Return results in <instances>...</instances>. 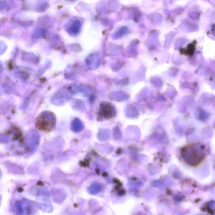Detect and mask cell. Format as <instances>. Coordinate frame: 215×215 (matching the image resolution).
I'll list each match as a JSON object with an SVG mask.
<instances>
[{"label": "cell", "mask_w": 215, "mask_h": 215, "mask_svg": "<svg viewBox=\"0 0 215 215\" xmlns=\"http://www.w3.org/2000/svg\"><path fill=\"white\" fill-rule=\"evenodd\" d=\"M116 112L114 108L111 103H103L100 106L98 119L99 121L108 120L115 116Z\"/></svg>", "instance_id": "3957f363"}, {"label": "cell", "mask_w": 215, "mask_h": 215, "mask_svg": "<svg viewBox=\"0 0 215 215\" xmlns=\"http://www.w3.org/2000/svg\"><path fill=\"white\" fill-rule=\"evenodd\" d=\"M21 1H24V0H21Z\"/></svg>", "instance_id": "8992f818"}, {"label": "cell", "mask_w": 215, "mask_h": 215, "mask_svg": "<svg viewBox=\"0 0 215 215\" xmlns=\"http://www.w3.org/2000/svg\"><path fill=\"white\" fill-rule=\"evenodd\" d=\"M56 116L52 112L45 111L41 112L35 118V125L39 130L50 132L54 130L56 127Z\"/></svg>", "instance_id": "7a4b0ae2"}, {"label": "cell", "mask_w": 215, "mask_h": 215, "mask_svg": "<svg viewBox=\"0 0 215 215\" xmlns=\"http://www.w3.org/2000/svg\"><path fill=\"white\" fill-rule=\"evenodd\" d=\"M31 24V22L28 21V22H22V23H20L21 24H23V26L28 27L29 26V25Z\"/></svg>", "instance_id": "5b68a950"}, {"label": "cell", "mask_w": 215, "mask_h": 215, "mask_svg": "<svg viewBox=\"0 0 215 215\" xmlns=\"http://www.w3.org/2000/svg\"><path fill=\"white\" fill-rule=\"evenodd\" d=\"M6 6V3L2 1H0V11H2L4 9Z\"/></svg>", "instance_id": "277c9868"}, {"label": "cell", "mask_w": 215, "mask_h": 215, "mask_svg": "<svg viewBox=\"0 0 215 215\" xmlns=\"http://www.w3.org/2000/svg\"><path fill=\"white\" fill-rule=\"evenodd\" d=\"M204 149L205 147L202 144H191L182 149L181 156L189 166H196L205 159L206 154Z\"/></svg>", "instance_id": "6da1fadb"}]
</instances>
